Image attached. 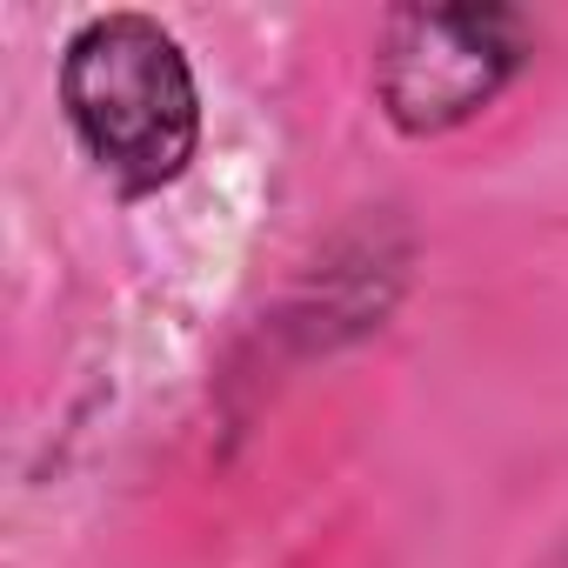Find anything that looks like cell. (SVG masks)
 <instances>
[{
	"label": "cell",
	"mask_w": 568,
	"mask_h": 568,
	"mask_svg": "<svg viewBox=\"0 0 568 568\" xmlns=\"http://www.w3.org/2000/svg\"><path fill=\"white\" fill-rule=\"evenodd\" d=\"M535 21L521 8H395L375 34L368 88L395 134L442 141L481 121L535 61Z\"/></svg>",
	"instance_id": "cell-2"
},
{
	"label": "cell",
	"mask_w": 568,
	"mask_h": 568,
	"mask_svg": "<svg viewBox=\"0 0 568 568\" xmlns=\"http://www.w3.org/2000/svg\"><path fill=\"white\" fill-rule=\"evenodd\" d=\"M415 241L395 214H375L322 247V261L288 288V302L274 308V342L288 362H328L368 335L388 328V315L408 295Z\"/></svg>",
	"instance_id": "cell-3"
},
{
	"label": "cell",
	"mask_w": 568,
	"mask_h": 568,
	"mask_svg": "<svg viewBox=\"0 0 568 568\" xmlns=\"http://www.w3.org/2000/svg\"><path fill=\"white\" fill-rule=\"evenodd\" d=\"M541 568H568V535H561V548H555V555H548Z\"/></svg>",
	"instance_id": "cell-4"
},
{
	"label": "cell",
	"mask_w": 568,
	"mask_h": 568,
	"mask_svg": "<svg viewBox=\"0 0 568 568\" xmlns=\"http://www.w3.org/2000/svg\"><path fill=\"white\" fill-rule=\"evenodd\" d=\"M54 101L74 148L121 201L174 187L201 154V81L174 28L141 8L88 14L54 68Z\"/></svg>",
	"instance_id": "cell-1"
}]
</instances>
